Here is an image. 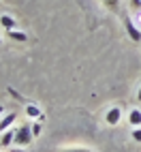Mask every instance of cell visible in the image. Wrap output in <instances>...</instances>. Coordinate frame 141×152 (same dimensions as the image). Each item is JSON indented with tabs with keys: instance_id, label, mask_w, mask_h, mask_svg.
Listing matches in <instances>:
<instances>
[{
	"instance_id": "6da1fadb",
	"label": "cell",
	"mask_w": 141,
	"mask_h": 152,
	"mask_svg": "<svg viewBox=\"0 0 141 152\" xmlns=\"http://www.w3.org/2000/svg\"><path fill=\"white\" fill-rule=\"evenodd\" d=\"M32 139H34V135H32V126H30V124H22V126H17V133H15L13 146H17V148H26V146L32 144Z\"/></svg>"
},
{
	"instance_id": "7a4b0ae2",
	"label": "cell",
	"mask_w": 141,
	"mask_h": 152,
	"mask_svg": "<svg viewBox=\"0 0 141 152\" xmlns=\"http://www.w3.org/2000/svg\"><path fill=\"white\" fill-rule=\"evenodd\" d=\"M124 28H126V34L130 37V41L141 43V28H139L130 17H124Z\"/></svg>"
},
{
	"instance_id": "3957f363",
	"label": "cell",
	"mask_w": 141,
	"mask_h": 152,
	"mask_svg": "<svg viewBox=\"0 0 141 152\" xmlns=\"http://www.w3.org/2000/svg\"><path fill=\"white\" fill-rule=\"evenodd\" d=\"M120 120H122V109H120L118 105H116V107H109L107 114H105V122H107L109 126H116Z\"/></svg>"
},
{
	"instance_id": "277c9868",
	"label": "cell",
	"mask_w": 141,
	"mask_h": 152,
	"mask_svg": "<svg viewBox=\"0 0 141 152\" xmlns=\"http://www.w3.org/2000/svg\"><path fill=\"white\" fill-rule=\"evenodd\" d=\"M15 133H17V129H7L4 133H0V148H9V146H13Z\"/></svg>"
},
{
	"instance_id": "5b68a950",
	"label": "cell",
	"mask_w": 141,
	"mask_h": 152,
	"mask_svg": "<svg viewBox=\"0 0 141 152\" xmlns=\"http://www.w3.org/2000/svg\"><path fill=\"white\" fill-rule=\"evenodd\" d=\"M15 120H17V114H15V111H11V114H4V116H0V133H4L7 129H11Z\"/></svg>"
},
{
	"instance_id": "8992f818",
	"label": "cell",
	"mask_w": 141,
	"mask_h": 152,
	"mask_svg": "<svg viewBox=\"0 0 141 152\" xmlns=\"http://www.w3.org/2000/svg\"><path fill=\"white\" fill-rule=\"evenodd\" d=\"M26 116H28L30 120H36V118H39L41 122H43V118H45L43 111H41V107L34 105V103H28V105H26Z\"/></svg>"
},
{
	"instance_id": "52a82bcc",
	"label": "cell",
	"mask_w": 141,
	"mask_h": 152,
	"mask_svg": "<svg viewBox=\"0 0 141 152\" xmlns=\"http://www.w3.org/2000/svg\"><path fill=\"white\" fill-rule=\"evenodd\" d=\"M0 26H2L7 32H9V30H15L17 22H15V17H13V15H0Z\"/></svg>"
},
{
	"instance_id": "ba28073f",
	"label": "cell",
	"mask_w": 141,
	"mask_h": 152,
	"mask_svg": "<svg viewBox=\"0 0 141 152\" xmlns=\"http://www.w3.org/2000/svg\"><path fill=\"white\" fill-rule=\"evenodd\" d=\"M128 122L133 124V126H141V109H130L128 111Z\"/></svg>"
},
{
	"instance_id": "9c48e42d",
	"label": "cell",
	"mask_w": 141,
	"mask_h": 152,
	"mask_svg": "<svg viewBox=\"0 0 141 152\" xmlns=\"http://www.w3.org/2000/svg\"><path fill=\"white\" fill-rule=\"evenodd\" d=\"M7 34L11 37L13 41H19V43H26V41H28V34L24 32V30H17V28H15V30H9Z\"/></svg>"
},
{
	"instance_id": "30bf717a",
	"label": "cell",
	"mask_w": 141,
	"mask_h": 152,
	"mask_svg": "<svg viewBox=\"0 0 141 152\" xmlns=\"http://www.w3.org/2000/svg\"><path fill=\"white\" fill-rule=\"evenodd\" d=\"M130 137H133L137 144H141V126H135V129H133V133H130Z\"/></svg>"
},
{
	"instance_id": "8fae6325",
	"label": "cell",
	"mask_w": 141,
	"mask_h": 152,
	"mask_svg": "<svg viewBox=\"0 0 141 152\" xmlns=\"http://www.w3.org/2000/svg\"><path fill=\"white\" fill-rule=\"evenodd\" d=\"M30 126H32V135H34V137H39V135H41V120H36V122H32Z\"/></svg>"
},
{
	"instance_id": "7c38bea8",
	"label": "cell",
	"mask_w": 141,
	"mask_h": 152,
	"mask_svg": "<svg viewBox=\"0 0 141 152\" xmlns=\"http://www.w3.org/2000/svg\"><path fill=\"white\" fill-rule=\"evenodd\" d=\"M60 152H92L88 148H66V150H60Z\"/></svg>"
},
{
	"instance_id": "4fadbf2b",
	"label": "cell",
	"mask_w": 141,
	"mask_h": 152,
	"mask_svg": "<svg viewBox=\"0 0 141 152\" xmlns=\"http://www.w3.org/2000/svg\"><path fill=\"white\" fill-rule=\"evenodd\" d=\"M130 9H135V11H141V0H130Z\"/></svg>"
},
{
	"instance_id": "5bb4252c",
	"label": "cell",
	"mask_w": 141,
	"mask_h": 152,
	"mask_svg": "<svg viewBox=\"0 0 141 152\" xmlns=\"http://www.w3.org/2000/svg\"><path fill=\"white\" fill-rule=\"evenodd\" d=\"M103 2H105V4H107L109 9H116V7H118V2H120V0H103Z\"/></svg>"
},
{
	"instance_id": "9a60e30c",
	"label": "cell",
	"mask_w": 141,
	"mask_h": 152,
	"mask_svg": "<svg viewBox=\"0 0 141 152\" xmlns=\"http://www.w3.org/2000/svg\"><path fill=\"white\" fill-rule=\"evenodd\" d=\"M137 103H141V86H139V92H137Z\"/></svg>"
},
{
	"instance_id": "2e32d148",
	"label": "cell",
	"mask_w": 141,
	"mask_h": 152,
	"mask_svg": "<svg viewBox=\"0 0 141 152\" xmlns=\"http://www.w3.org/2000/svg\"><path fill=\"white\" fill-rule=\"evenodd\" d=\"M11 152H26V150H24V148H17V146H15V148H13Z\"/></svg>"
},
{
	"instance_id": "e0dca14e",
	"label": "cell",
	"mask_w": 141,
	"mask_h": 152,
	"mask_svg": "<svg viewBox=\"0 0 141 152\" xmlns=\"http://www.w3.org/2000/svg\"><path fill=\"white\" fill-rule=\"evenodd\" d=\"M4 114V105H0V116H2Z\"/></svg>"
},
{
	"instance_id": "ac0fdd59",
	"label": "cell",
	"mask_w": 141,
	"mask_h": 152,
	"mask_svg": "<svg viewBox=\"0 0 141 152\" xmlns=\"http://www.w3.org/2000/svg\"><path fill=\"white\" fill-rule=\"evenodd\" d=\"M0 43H2V39H0Z\"/></svg>"
}]
</instances>
